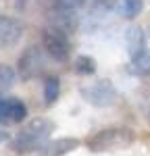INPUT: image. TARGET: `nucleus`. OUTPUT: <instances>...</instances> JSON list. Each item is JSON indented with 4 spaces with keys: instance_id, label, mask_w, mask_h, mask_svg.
Wrapping results in <instances>:
<instances>
[{
    "instance_id": "nucleus-1",
    "label": "nucleus",
    "mask_w": 150,
    "mask_h": 156,
    "mask_svg": "<svg viewBox=\"0 0 150 156\" xmlns=\"http://www.w3.org/2000/svg\"><path fill=\"white\" fill-rule=\"evenodd\" d=\"M54 131V123L48 119H31L25 123L23 129L12 137L11 148L12 152L19 154H29V152H40L44 150L50 142V133Z\"/></svg>"
},
{
    "instance_id": "nucleus-2",
    "label": "nucleus",
    "mask_w": 150,
    "mask_h": 156,
    "mask_svg": "<svg viewBox=\"0 0 150 156\" xmlns=\"http://www.w3.org/2000/svg\"><path fill=\"white\" fill-rule=\"evenodd\" d=\"M136 142V135L127 127H106L94 131L86 137V148L90 152H115V150H125Z\"/></svg>"
},
{
    "instance_id": "nucleus-3",
    "label": "nucleus",
    "mask_w": 150,
    "mask_h": 156,
    "mask_svg": "<svg viewBox=\"0 0 150 156\" xmlns=\"http://www.w3.org/2000/svg\"><path fill=\"white\" fill-rule=\"evenodd\" d=\"M79 94H81V98L86 100L88 104L98 106V108L112 106V104L117 102V98H119L117 87L112 85L111 79H98L96 83L81 87V90H79Z\"/></svg>"
},
{
    "instance_id": "nucleus-4",
    "label": "nucleus",
    "mask_w": 150,
    "mask_h": 156,
    "mask_svg": "<svg viewBox=\"0 0 150 156\" xmlns=\"http://www.w3.org/2000/svg\"><path fill=\"white\" fill-rule=\"evenodd\" d=\"M42 48L46 50V54L52 56L59 62H65L71 54V42H69V34H65L56 27H44L42 29Z\"/></svg>"
},
{
    "instance_id": "nucleus-5",
    "label": "nucleus",
    "mask_w": 150,
    "mask_h": 156,
    "mask_svg": "<svg viewBox=\"0 0 150 156\" xmlns=\"http://www.w3.org/2000/svg\"><path fill=\"white\" fill-rule=\"evenodd\" d=\"M44 52L40 46H27L23 50V54L19 56V62H17V73L23 81H29V79H36L42 75L44 71Z\"/></svg>"
},
{
    "instance_id": "nucleus-6",
    "label": "nucleus",
    "mask_w": 150,
    "mask_h": 156,
    "mask_svg": "<svg viewBox=\"0 0 150 156\" xmlns=\"http://www.w3.org/2000/svg\"><path fill=\"white\" fill-rule=\"evenodd\" d=\"M25 27L19 19L9 17V15H0V50H9L17 46L23 37Z\"/></svg>"
},
{
    "instance_id": "nucleus-7",
    "label": "nucleus",
    "mask_w": 150,
    "mask_h": 156,
    "mask_svg": "<svg viewBox=\"0 0 150 156\" xmlns=\"http://www.w3.org/2000/svg\"><path fill=\"white\" fill-rule=\"evenodd\" d=\"M48 25L50 27H56L65 34H73L79 25V17L75 9H67L62 4H56L48 11Z\"/></svg>"
},
{
    "instance_id": "nucleus-8",
    "label": "nucleus",
    "mask_w": 150,
    "mask_h": 156,
    "mask_svg": "<svg viewBox=\"0 0 150 156\" xmlns=\"http://www.w3.org/2000/svg\"><path fill=\"white\" fill-rule=\"evenodd\" d=\"M27 117V106L19 98H0V125L23 123Z\"/></svg>"
},
{
    "instance_id": "nucleus-9",
    "label": "nucleus",
    "mask_w": 150,
    "mask_h": 156,
    "mask_svg": "<svg viewBox=\"0 0 150 156\" xmlns=\"http://www.w3.org/2000/svg\"><path fill=\"white\" fill-rule=\"evenodd\" d=\"M125 46H127L129 56H136L146 48V34L140 25H129L125 29Z\"/></svg>"
},
{
    "instance_id": "nucleus-10",
    "label": "nucleus",
    "mask_w": 150,
    "mask_h": 156,
    "mask_svg": "<svg viewBox=\"0 0 150 156\" xmlns=\"http://www.w3.org/2000/svg\"><path fill=\"white\" fill-rule=\"evenodd\" d=\"M81 142L75 140V137H62V140H54V142H48V146L42 150L44 156H65L69 152H73L75 148H79Z\"/></svg>"
},
{
    "instance_id": "nucleus-11",
    "label": "nucleus",
    "mask_w": 150,
    "mask_h": 156,
    "mask_svg": "<svg viewBox=\"0 0 150 156\" xmlns=\"http://www.w3.org/2000/svg\"><path fill=\"white\" fill-rule=\"evenodd\" d=\"M129 73L138 77H150V48H144L140 54L131 56L129 60Z\"/></svg>"
},
{
    "instance_id": "nucleus-12",
    "label": "nucleus",
    "mask_w": 150,
    "mask_h": 156,
    "mask_svg": "<svg viewBox=\"0 0 150 156\" xmlns=\"http://www.w3.org/2000/svg\"><path fill=\"white\" fill-rule=\"evenodd\" d=\"M115 9L123 19H136L144 11V0H115Z\"/></svg>"
},
{
    "instance_id": "nucleus-13",
    "label": "nucleus",
    "mask_w": 150,
    "mask_h": 156,
    "mask_svg": "<svg viewBox=\"0 0 150 156\" xmlns=\"http://www.w3.org/2000/svg\"><path fill=\"white\" fill-rule=\"evenodd\" d=\"M61 96V81L56 75H48L44 81V106H54Z\"/></svg>"
},
{
    "instance_id": "nucleus-14",
    "label": "nucleus",
    "mask_w": 150,
    "mask_h": 156,
    "mask_svg": "<svg viewBox=\"0 0 150 156\" xmlns=\"http://www.w3.org/2000/svg\"><path fill=\"white\" fill-rule=\"evenodd\" d=\"M15 77H17V73H15L12 67H9V65H0V96L6 94V92L12 87Z\"/></svg>"
},
{
    "instance_id": "nucleus-15",
    "label": "nucleus",
    "mask_w": 150,
    "mask_h": 156,
    "mask_svg": "<svg viewBox=\"0 0 150 156\" xmlns=\"http://www.w3.org/2000/svg\"><path fill=\"white\" fill-rule=\"evenodd\" d=\"M94 71H96V60L92 58V56L81 54L79 58L75 60V73L77 75H92Z\"/></svg>"
},
{
    "instance_id": "nucleus-16",
    "label": "nucleus",
    "mask_w": 150,
    "mask_h": 156,
    "mask_svg": "<svg viewBox=\"0 0 150 156\" xmlns=\"http://www.w3.org/2000/svg\"><path fill=\"white\" fill-rule=\"evenodd\" d=\"M88 0H59V4H62V6H67V9H81L84 4H86Z\"/></svg>"
},
{
    "instance_id": "nucleus-17",
    "label": "nucleus",
    "mask_w": 150,
    "mask_h": 156,
    "mask_svg": "<svg viewBox=\"0 0 150 156\" xmlns=\"http://www.w3.org/2000/svg\"><path fill=\"white\" fill-rule=\"evenodd\" d=\"M6 140H9V133H6V131H0V144H2V142H6Z\"/></svg>"
},
{
    "instance_id": "nucleus-18",
    "label": "nucleus",
    "mask_w": 150,
    "mask_h": 156,
    "mask_svg": "<svg viewBox=\"0 0 150 156\" xmlns=\"http://www.w3.org/2000/svg\"><path fill=\"white\" fill-rule=\"evenodd\" d=\"M148 36H150V27H148Z\"/></svg>"
}]
</instances>
